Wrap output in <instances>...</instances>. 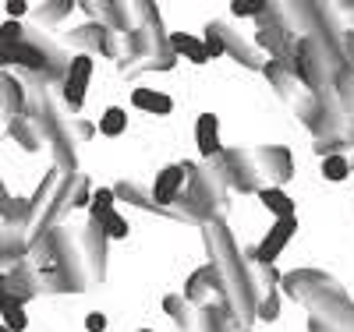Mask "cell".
<instances>
[{
    "mask_svg": "<svg viewBox=\"0 0 354 332\" xmlns=\"http://www.w3.org/2000/svg\"><path fill=\"white\" fill-rule=\"evenodd\" d=\"M28 262L39 276V293H82L93 286L88 265L78 248V233L68 226H53L28 244Z\"/></svg>",
    "mask_w": 354,
    "mask_h": 332,
    "instance_id": "obj_1",
    "label": "cell"
},
{
    "mask_svg": "<svg viewBox=\"0 0 354 332\" xmlns=\"http://www.w3.org/2000/svg\"><path fill=\"white\" fill-rule=\"evenodd\" d=\"M202 240H205V255H209V265L216 268V276H220L227 315L238 322L241 329H248V325L255 322L259 293H255V286H252V273H248L245 255L238 251V244H234V237L227 233L223 223L202 226Z\"/></svg>",
    "mask_w": 354,
    "mask_h": 332,
    "instance_id": "obj_2",
    "label": "cell"
},
{
    "mask_svg": "<svg viewBox=\"0 0 354 332\" xmlns=\"http://www.w3.org/2000/svg\"><path fill=\"white\" fill-rule=\"evenodd\" d=\"M135 25L124 36V57L117 60V71L124 78H138L149 71H170L177 64V57L170 50V36L163 32L160 8L149 0H135L131 4Z\"/></svg>",
    "mask_w": 354,
    "mask_h": 332,
    "instance_id": "obj_3",
    "label": "cell"
},
{
    "mask_svg": "<svg viewBox=\"0 0 354 332\" xmlns=\"http://www.w3.org/2000/svg\"><path fill=\"white\" fill-rule=\"evenodd\" d=\"M25 113L32 117L43 145L53 153V170L78 173V141H75V131H71V117H64L57 110V103L50 99V92L43 85L25 92Z\"/></svg>",
    "mask_w": 354,
    "mask_h": 332,
    "instance_id": "obj_4",
    "label": "cell"
},
{
    "mask_svg": "<svg viewBox=\"0 0 354 332\" xmlns=\"http://www.w3.org/2000/svg\"><path fill=\"white\" fill-rule=\"evenodd\" d=\"M185 166V188L177 195V208H185V216L195 226H209L227 219V184L209 163H181Z\"/></svg>",
    "mask_w": 354,
    "mask_h": 332,
    "instance_id": "obj_5",
    "label": "cell"
},
{
    "mask_svg": "<svg viewBox=\"0 0 354 332\" xmlns=\"http://www.w3.org/2000/svg\"><path fill=\"white\" fill-rule=\"evenodd\" d=\"M4 53H8V64H18V68H25L28 75H32V81L36 85H57V81H64V75H68V64H71V57L57 46L53 39H46L43 32H36V28H21V36L11 43V46H4Z\"/></svg>",
    "mask_w": 354,
    "mask_h": 332,
    "instance_id": "obj_6",
    "label": "cell"
},
{
    "mask_svg": "<svg viewBox=\"0 0 354 332\" xmlns=\"http://www.w3.org/2000/svg\"><path fill=\"white\" fill-rule=\"evenodd\" d=\"M262 75H266V81H270V88L287 103V110L301 120L305 128H312L315 124V117H319V96L312 92V88L290 71V64L287 60H266L262 64Z\"/></svg>",
    "mask_w": 354,
    "mask_h": 332,
    "instance_id": "obj_7",
    "label": "cell"
},
{
    "mask_svg": "<svg viewBox=\"0 0 354 332\" xmlns=\"http://www.w3.org/2000/svg\"><path fill=\"white\" fill-rule=\"evenodd\" d=\"M255 21H259V28H255L252 46L255 50H270L273 60H287L294 43H298V25H294L290 4H266Z\"/></svg>",
    "mask_w": 354,
    "mask_h": 332,
    "instance_id": "obj_8",
    "label": "cell"
},
{
    "mask_svg": "<svg viewBox=\"0 0 354 332\" xmlns=\"http://www.w3.org/2000/svg\"><path fill=\"white\" fill-rule=\"evenodd\" d=\"M305 311H308V325L322 332H354V300L347 297L344 286L312 293L305 300Z\"/></svg>",
    "mask_w": 354,
    "mask_h": 332,
    "instance_id": "obj_9",
    "label": "cell"
},
{
    "mask_svg": "<svg viewBox=\"0 0 354 332\" xmlns=\"http://www.w3.org/2000/svg\"><path fill=\"white\" fill-rule=\"evenodd\" d=\"M220 177H223V184L227 191H241V195H259L262 184H259V177L252 170V156H248V148H223V153H216L213 159H205Z\"/></svg>",
    "mask_w": 354,
    "mask_h": 332,
    "instance_id": "obj_10",
    "label": "cell"
},
{
    "mask_svg": "<svg viewBox=\"0 0 354 332\" xmlns=\"http://www.w3.org/2000/svg\"><path fill=\"white\" fill-rule=\"evenodd\" d=\"M248 156L262 188H283L294 177V159L283 145H259V148H248Z\"/></svg>",
    "mask_w": 354,
    "mask_h": 332,
    "instance_id": "obj_11",
    "label": "cell"
},
{
    "mask_svg": "<svg viewBox=\"0 0 354 332\" xmlns=\"http://www.w3.org/2000/svg\"><path fill=\"white\" fill-rule=\"evenodd\" d=\"M68 43H71L75 50H82L85 57H93V53L110 57V60H121V57H124V36L110 32V28H103V25H96V21H85V25L71 28Z\"/></svg>",
    "mask_w": 354,
    "mask_h": 332,
    "instance_id": "obj_12",
    "label": "cell"
},
{
    "mask_svg": "<svg viewBox=\"0 0 354 332\" xmlns=\"http://www.w3.org/2000/svg\"><path fill=\"white\" fill-rule=\"evenodd\" d=\"M75 8H82L88 14V21L110 28V32H117V36H128L131 25H135L131 4H121V0H82V4H75Z\"/></svg>",
    "mask_w": 354,
    "mask_h": 332,
    "instance_id": "obj_13",
    "label": "cell"
},
{
    "mask_svg": "<svg viewBox=\"0 0 354 332\" xmlns=\"http://www.w3.org/2000/svg\"><path fill=\"white\" fill-rule=\"evenodd\" d=\"M78 248H82V258L88 265L93 283H103L106 280V233H103L100 219L88 216V223L78 230Z\"/></svg>",
    "mask_w": 354,
    "mask_h": 332,
    "instance_id": "obj_14",
    "label": "cell"
},
{
    "mask_svg": "<svg viewBox=\"0 0 354 332\" xmlns=\"http://www.w3.org/2000/svg\"><path fill=\"white\" fill-rule=\"evenodd\" d=\"M333 286H340L330 273H322V268H294V273H287V276H280V293H287L290 300H298V304H305V300L312 297V293H319V290H333Z\"/></svg>",
    "mask_w": 354,
    "mask_h": 332,
    "instance_id": "obj_15",
    "label": "cell"
},
{
    "mask_svg": "<svg viewBox=\"0 0 354 332\" xmlns=\"http://www.w3.org/2000/svg\"><path fill=\"white\" fill-rule=\"evenodd\" d=\"M188 304H195L198 311L202 308H213V304H220L223 308V286H220V276H216V268L205 262L202 268H195V273L188 276V283H185V293H181Z\"/></svg>",
    "mask_w": 354,
    "mask_h": 332,
    "instance_id": "obj_16",
    "label": "cell"
},
{
    "mask_svg": "<svg viewBox=\"0 0 354 332\" xmlns=\"http://www.w3.org/2000/svg\"><path fill=\"white\" fill-rule=\"evenodd\" d=\"M110 191H113V202L121 198V202H128L131 208H142V213H156V216H167V219H174V223H192V219L185 216V208H177V205L160 208V205L153 202L149 188H142L138 180H121V184H113ZM192 226H195V223H192Z\"/></svg>",
    "mask_w": 354,
    "mask_h": 332,
    "instance_id": "obj_17",
    "label": "cell"
},
{
    "mask_svg": "<svg viewBox=\"0 0 354 332\" xmlns=\"http://www.w3.org/2000/svg\"><path fill=\"white\" fill-rule=\"evenodd\" d=\"M213 25V32H216V39H220V46H223V53H230L234 60H238L241 68H248V71H262V53L241 36V32H234L230 28V21H209Z\"/></svg>",
    "mask_w": 354,
    "mask_h": 332,
    "instance_id": "obj_18",
    "label": "cell"
},
{
    "mask_svg": "<svg viewBox=\"0 0 354 332\" xmlns=\"http://www.w3.org/2000/svg\"><path fill=\"white\" fill-rule=\"evenodd\" d=\"M88 78H93V57L78 53L71 64H68V75H64V103L71 113L82 110L85 103V88H88Z\"/></svg>",
    "mask_w": 354,
    "mask_h": 332,
    "instance_id": "obj_19",
    "label": "cell"
},
{
    "mask_svg": "<svg viewBox=\"0 0 354 332\" xmlns=\"http://www.w3.org/2000/svg\"><path fill=\"white\" fill-rule=\"evenodd\" d=\"M294 233H298V216H294V219H277L273 230L266 233V240H262V244H259L248 258L259 262V265H273V258H280V251L290 244Z\"/></svg>",
    "mask_w": 354,
    "mask_h": 332,
    "instance_id": "obj_20",
    "label": "cell"
},
{
    "mask_svg": "<svg viewBox=\"0 0 354 332\" xmlns=\"http://www.w3.org/2000/svg\"><path fill=\"white\" fill-rule=\"evenodd\" d=\"M181 188H185V166H181V163H174V166H163V170L156 173V184H153L149 195H153V202H156L160 208H167V205L177 202Z\"/></svg>",
    "mask_w": 354,
    "mask_h": 332,
    "instance_id": "obj_21",
    "label": "cell"
},
{
    "mask_svg": "<svg viewBox=\"0 0 354 332\" xmlns=\"http://www.w3.org/2000/svg\"><path fill=\"white\" fill-rule=\"evenodd\" d=\"M163 311L170 315V322L181 329V332H195L198 329V308L188 304L181 293H167L163 297Z\"/></svg>",
    "mask_w": 354,
    "mask_h": 332,
    "instance_id": "obj_22",
    "label": "cell"
},
{
    "mask_svg": "<svg viewBox=\"0 0 354 332\" xmlns=\"http://www.w3.org/2000/svg\"><path fill=\"white\" fill-rule=\"evenodd\" d=\"M195 141H198L202 159H213L216 153H223V145H220V120H216L213 113H202V117H198V124H195Z\"/></svg>",
    "mask_w": 354,
    "mask_h": 332,
    "instance_id": "obj_23",
    "label": "cell"
},
{
    "mask_svg": "<svg viewBox=\"0 0 354 332\" xmlns=\"http://www.w3.org/2000/svg\"><path fill=\"white\" fill-rule=\"evenodd\" d=\"M0 113H4L8 120L25 113V85L18 78L4 75V71H0Z\"/></svg>",
    "mask_w": 354,
    "mask_h": 332,
    "instance_id": "obj_24",
    "label": "cell"
},
{
    "mask_svg": "<svg viewBox=\"0 0 354 332\" xmlns=\"http://www.w3.org/2000/svg\"><path fill=\"white\" fill-rule=\"evenodd\" d=\"M8 135L25 148V153H39V148H43L39 128L32 124V117H28V113H18V117H11V120H8Z\"/></svg>",
    "mask_w": 354,
    "mask_h": 332,
    "instance_id": "obj_25",
    "label": "cell"
},
{
    "mask_svg": "<svg viewBox=\"0 0 354 332\" xmlns=\"http://www.w3.org/2000/svg\"><path fill=\"white\" fill-rule=\"evenodd\" d=\"M259 202L270 208L277 219H294V202H290V195L283 188H262L259 191Z\"/></svg>",
    "mask_w": 354,
    "mask_h": 332,
    "instance_id": "obj_26",
    "label": "cell"
},
{
    "mask_svg": "<svg viewBox=\"0 0 354 332\" xmlns=\"http://www.w3.org/2000/svg\"><path fill=\"white\" fill-rule=\"evenodd\" d=\"M0 315H4V329H8V332H21V329L28 325L25 308L18 304L15 297H8V293H4V276H0Z\"/></svg>",
    "mask_w": 354,
    "mask_h": 332,
    "instance_id": "obj_27",
    "label": "cell"
},
{
    "mask_svg": "<svg viewBox=\"0 0 354 332\" xmlns=\"http://www.w3.org/2000/svg\"><path fill=\"white\" fill-rule=\"evenodd\" d=\"M131 103L145 113H170L174 110V99L163 96V92H153V88H135L131 92Z\"/></svg>",
    "mask_w": 354,
    "mask_h": 332,
    "instance_id": "obj_28",
    "label": "cell"
},
{
    "mask_svg": "<svg viewBox=\"0 0 354 332\" xmlns=\"http://www.w3.org/2000/svg\"><path fill=\"white\" fill-rule=\"evenodd\" d=\"M170 50H174V57L177 53H185L192 64H205V46H202V39H195V36H188V32H174L170 36Z\"/></svg>",
    "mask_w": 354,
    "mask_h": 332,
    "instance_id": "obj_29",
    "label": "cell"
},
{
    "mask_svg": "<svg viewBox=\"0 0 354 332\" xmlns=\"http://www.w3.org/2000/svg\"><path fill=\"white\" fill-rule=\"evenodd\" d=\"M333 92H337V103H340V110L354 120V68H344L340 75H337V81H333Z\"/></svg>",
    "mask_w": 354,
    "mask_h": 332,
    "instance_id": "obj_30",
    "label": "cell"
},
{
    "mask_svg": "<svg viewBox=\"0 0 354 332\" xmlns=\"http://www.w3.org/2000/svg\"><path fill=\"white\" fill-rule=\"evenodd\" d=\"M71 0H53V4H43V8H36L32 11V18H36V25H57V21H64L68 14H71Z\"/></svg>",
    "mask_w": 354,
    "mask_h": 332,
    "instance_id": "obj_31",
    "label": "cell"
},
{
    "mask_svg": "<svg viewBox=\"0 0 354 332\" xmlns=\"http://www.w3.org/2000/svg\"><path fill=\"white\" fill-rule=\"evenodd\" d=\"M124 128H128V113H124L121 106H110V110L100 117V135H106V138L124 135Z\"/></svg>",
    "mask_w": 354,
    "mask_h": 332,
    "instance_id": "obj_32",
    "label": "cell"
},
{
    "mask_svg": "<svg viewBox=\"0 0 354 332\" xmlns=\"http://www.w3.org/2000/svg\"><path fill=\"white\" fill-rule=\"evenodd\" d=\"M255 318H262V322H277V318H280V290H270V293L259 297Z\"/></svg>",
    "mask_w": 354,
    "mask_h": 332,
    "instance_id": "obj_33",
    "label": "cell"
},
{
    "mask_svg": "<svg viewBox=\"0 0 354 332\" xmlns=\"http://www.w3.org/2000/svg\"><path fill=\"white\" fill-rule=\"evenodd\" d=\"M100 226H103V233L106 237H128V219L121 216V213H106V216H100Z\"/></svg>",
    "mask_w": 354,
    "mask_h": 332,
    "instance_id": "obj_34",
    "label": "cell"
},
{
    "mask_svg": "<svg viewBox=\"0 0 354 332\" xmlns=\"http://www.w3.org/2000/svg\"><path fill=\"white\" fill-rule=\"evenodd\" d=\"M88 208H93V219L113 213V191H110V188H100L93 198H88Z\"/></svg>",
    "mask_w": 354,
    "mask_h": 332,
    "instance_id": "obj_35",
    "label": "cell"
},
{
    "mask_svg": "<svg viewBox=\"0 0 354 332\" xmlns=\"http://www.w3.org/2000/svg\"><path fill=\"white\" fill-rule=\"evenodd\" d=\"M351 170H347V159L344 156H326V159H322V177H326V180H333V184H337V180H344Z\"/></svg>",
    "mask_w": 354,
    "mask_h": 332,
    "instance_id": "obj_36",
    "label": "cell"
},
{
    "mask_svg": "<svg viewBox=\"0 0 354 332\" xmlns=\"http://www.w3.org/2000/svg\"><path fill=\"white\" fill-rule=\"evenodd\" d=\"M262 0H234V4H230V14L234 18H259L262 14Z\"/></svg>",
    "mask_w": 354,
    "mask_h": 332,
    "instance_id": "obj_37",
    "label": "cell"
},
{
    "mask_svg": "<svg viewBox=\"0 0 354 332\" xmlns=\"http://www.w3.org/2000/svg\"><path fill=\"white\" fill-rule=\"evenodd\" d=\"M71 131H75V141H78V145L96 135V128L88 124V120H82V117H71Z\"/></svg>",
    "mask_w": 354,
    "mask_h": 332,
    "instance_id": "obj_38",
    "label": "cell"
},
{
    "mask_svg": "<svg viewBox=\"0 0 354 332\" xmlns=\"http://www.w3.org/2000/svg\"><path fill=\"white\" fill-rule=\"evenodd\" d=\"M85 329H88V332H103V329H106V318H103L100 311H93V315L85 318Z\"/></svg>",
    "mask_w": 354,
    "mask_h": 332,
    "instance_id": "obj_39",
    "label": "cell"
},
{
    "mask_svg": "<svg viewBox=\"0 0 354 332\" xmlns=\"http://www.w3.org/2000/svg\"><path fill=\"white\" fill-rule=\"evenodd\" d=\"M25 11H28V4H25V0H11V4H8V14H11V21H18Z\"/></svg>",
    "mask_w": 354,
    "mask_h": 332,
    "instance_id": "obj_40",
    "label": "cell"
},
{
    "mask_svg": "<svg viewBox=\"0 0 354 332\" xmlns=\"http://www.w3.org/2000/svg\"><path fill=\"white\" fill-rule=\"evenodd\" d=\"M4 135H8V117L0 113V138H4Z\"/></svg>",
    "mask_w": 354,
    "mask_h": 332,
    "instance_id": "obj_41",
    "label": "cell"
},
{
    "mask_svg": "<svg viewBox=\"0 0 354 332\" xmlns=\"http://www.w3.org/2000/svg\"><path fill=\"white\" fill-rule=\"evenodd\" d=\"M344 159H347V170H354V148H351V153H347Z\"/></svg>",
    "mask_w": 354,
    "mask_h": 332,
    "instance_id": "obj_42",
    "label": "cell"
},
{
    "mask_svg": "<svg viewBox=\"0 0 354 332\" xmlns=\"http://www.w3.org/2000/svg\"><path fill=\"white\" fill-rule=\"evenodd\" d=\"M0 68H8V53H4V46H0Z\"/></svg>",
    "mask_w": 354,
    "mask_h": 332,
    "instance_id": "obj_43",
    "label": "cell"
},
{
    "mask_svg": "<svg viewBox=\"0 0 354 332\" xmlns=\"http://www.w3.org/2000/svg\"><path fill=\"white\" fill-rule=\"evenodd\" d=\"M230 332H252V329H241V325H234V329H230Z\"/></svg>",
    "mask_w": 354,
    "mask_h": 332,
    "instance_id": "obj_44",
    "label": "cell"
},
{
    "mask_svg": "<svg viewBox=\"0 0 354 332\" xmlns=\"http://www.w3.org/2000/svg\"><path fill=\"white\" fill-rule=\"evenodd\" d=\"M308 332H322V329H315V325H308Z\"/></svg>",
    "mask_w": 354,
    "mask_h": 332,
    "instance_id": "obj_45",
    "label": "cell"
},
{
    "mask_svg": "<svg viewBox=\"0 0 354 332\" xmlns=\"http://www.w3.org/2000/svg\"><path fill=\"white\" fill-rule=\"evenodd\" d=\"M0 332H8V329H4V325H0Z\"/></svg>",
    "mask_w": 354,
    "mask_h": 332,
    "instance_id": "obj_46",
    "label": "cell"
},
{
    "mask_svg": "<svg viewBox=\"0 0 354 332\" xmlns=\"http://www.w3.org/2000/svg\"><path fill=\"white\" fill-rule=\"evenodd\" d=\"M142 332H153V329H142Z\"/></svg>",
    "mask_w": 354,
    "mask_h": 332,
    "instance_id": "obj_47",
    "label": "cell"
}]
</instances>
